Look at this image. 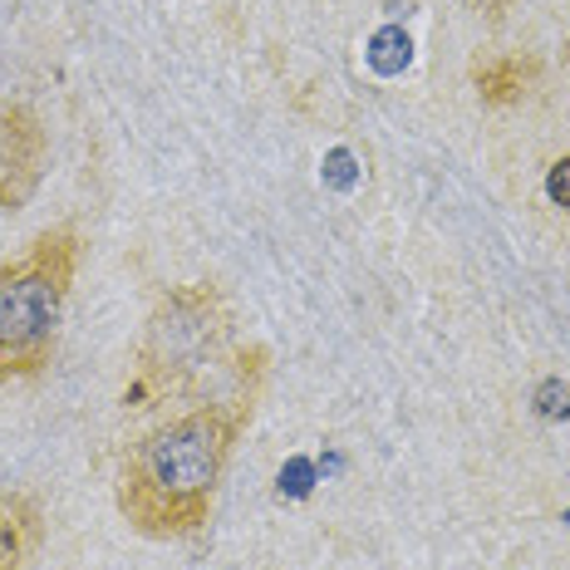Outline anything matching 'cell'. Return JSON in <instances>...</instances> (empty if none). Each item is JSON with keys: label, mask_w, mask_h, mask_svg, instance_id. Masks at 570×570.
I'll return each instance as SVG.
<instances>
[{"label": "cell", "mask_w": 570, "mask_h": 570, "mask_svg": "<svg viewBox=\"0 0 570 570\" xmlns=\"http://www.w3.org/2000/svg\"><path fill=\"white\" fill-rule=\"evenodd\" d=\"M266 360V344L242 350L222 399H202L128 438L114 468V507L128 531L142 541H183L207 527L227 462L256 419Z\"/></svg>", "instance_id": "cell-1"}, {"label": "cell", "mask_w": 570, "mask_h": 570, "mask_svg": "<svg viewBox=\"0 0 570 570\" xmlns=\"http://www.w3.org/2000/svg\"><path fill=\"white\" fill-rule=\"evenodd\" d=\"M236 315L217 281H183L153 301L134 344V384L124 409H153L197 394V384L232 354Z\"/></svg>", "instance_id": "cell-2"}, {"label": "cell", "mask_w": 570, "mask_h": 570, "mask_svg": "<svg viewBox=\"0 0 570 570\" xmlns=\"http://www.w3.org/2000/svg\"><path fill=\"white\" fill-rule=\"evenodd\" d=\"M79 261L85 232L75 222L45 227L26 252L0 261V384H30L50 370Z\"/></svg>", "instance_id": "cell-3"}, {"label": "cell", "mask_w": 570, "mask_h": 570, "mask_svg": "<svg viewBox=\"0 0 570 570\" xmlns=\"http://www.w3.org/2000/svg\"><path fill=\"white\" fill-rule=\"evenodd\" d=\"M50 168V128L35 104L0 99V212H26Z\"/></svg>", "instance_id": "cell-4"}, {"label": "cell", "mask_w": 570, "mask_h": 570, "mask_svg": "<svg viewBox=\"0 0 570 570\" xmlns=\"http://www.w3.org/2000/svg\"><path fill=\"white\" fill-rule=\"evenodd\" d=\"M50 521H45L40 497L26 487H6L0 492V570H30L35 556L45 551Z\"/></svg>", "instance_id": "cell-5"}, {"label": "cell", "mask_w": 570, "mask_h": 570, "mask_svg": "<svg viewBox=\"0 0 570 570\" xmlns=\"http://www.w3.org/2000/svg\"><path fill=\"white\" fill-rule=\"evenodd\" d=\"M537 75H541V59H531V55H482L468 69L472 89H478V99L487 109H512V104H521L531 94V85H537Z\"/></svg>", "instance_id": "cell-6"}, {"label": "cell", "mask_w": 570, "mask_h": 570, "mask_svg": "<svg viewBox=\"0 0 570 570\" xmlns=\"http://www.w3.org/2000/svg\"><path fill=\"white\" fill-rule=\"evenodd\" d=\"M531 403H537V419L566 423L570 419V384H566V379H541L537 394H531Z\"/></svg>", "instance_id": "cell-7"}, {"label": "cell", "mask_w": 570, "mask_h": 570, "mask_svg": "<svg viewBox=\"0 0 570 570\" xmlns=\"http://www.w3.org/2000/svg\"><path fill=\"white\" fill-rule=\"evenodd\" d=\"M546 202H551V207H561V212H570V153L546 168Z\"/></svg>", "instance_id": "cell-8"}, {"label": "cell", "mask_w": 570, "mask_h": 570, "mask_svg": "<svg viewBox=\"0 0 570 570\" xmlns=\"http://www.w3.org/2000/svg\"><path fill=\"white\" fill-rule=\"evenodd\" d=\"M468 6H472V10H482L487 20H502L507 10H512V0H468Z\"/></svg>", "instance_id": "cell-9"}, {"label": "cell", "mask_w": 570, "mask_h": 570, "mask_svg": "<svg viewBox=\"0 0 570 570\" xmlns=\"http://www.w3.org/2000/svg\"><path fill=\"white\" fill-rule=\"evenodd\" d=\"M561 521H566V527H570V512H566V517H561Z\"/></svg>", "instance_id": "cell-10"}]
</instances>
